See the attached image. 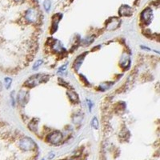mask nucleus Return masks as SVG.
<instances>
[{
  "label": "nucleus",
  "instance_id": "nucleus-1",
  "mask_svg": "<svg viewBox=\"0 0 160 160\" xmlns=\"http://www.w3.org/2000/svg\"><path fill=\"white\" fill-rule=\"evenodd\" d=\"M35 146L36 145L35 142L31 138H27V137L22 138L19 141V147L23 151H31V150L35 149Z\"/></svg>",
  "mask_w": 160,
  "mask_h": 160
},
{
  "label": "nucleus",
  "instance_id": "nucleus-2",
  "mask_svg": "<svg viewBox=\"0 0 160 160\" xmlns=\"http://www.w3.org/2000/svg\"><path fill=\"white\" fill-rule=\"evenodd\" d=\"M39 17V11L35 8H30L26 12L25 18L30 22H35L38 21Z\"/></svg>",
  "mask_w": 160,
  "mask_h": 160
},
{
  "label": "nucleus",
  "instance_id": "nucleus-3",
  "mask_svg": "<svg viewBox=\"0 0 160 160\" xmlns=\"http://www.w3.org/2000/svg\"><path fill=\"white\" fill-rule=\"evenodd\" d=\"M45 75H35L34 76L31 77L29 79L27 80L25 83V84H26V86H30V87H32V86H36L40 83L43 82L45 80Z\"/></svg>",
  "mask_w": 160,
  "mask_h": 160
},
{
  "label": "nucleus",
  "instance_id": "nucleus-4",
  "mask_svg": "<svg viewBox=\"0 0 160 160\" xmlns=\"http://www.w3.org/2000/svg\"><path fill=\"white\" fill-rule=\"evenodd\" d=\"M62 135L59 131H54L48 136V142L52 144H58L62 141Z\"/></svg>",
  "mask_w": 160,
  "mask_h": 160
},
{
  "label": "nucleus",
  "instance_id": "nucleus-5",
  "mask_svg": "<svg viewBox=\"0 0 160 160\" xmlns=\"http://www.w3.org/2000/svg\"><path fill=\"white\" fill-rule=\"evenodd\" d=\"M153 18V14H152V11L151 9L150 8H146L144 11H142V15H141V18L142 20L146 23H149L151 19Z\"/></svg>",
  "mask_w": 160,
  "mask_h": 160
},
{
  "label": "nucleus",
  "instance_id": "nucleus-6",
  "mask_svg": "<svg viewBox=\"0 0 160 160\" xmlns=\"http://www.w3.org/2000/svg\"><path fill=\"white\" fill-rule=\"evenodd\" d=\"M131 8L129 6L127 5H124L122 6L119 9V14L120 15H123V16H128V15H131Z\"/></svg>",
  "mask_w": 160,
  "mask_h": 160
},
{
  "label": "nucleus",
  "instance_id": "nucleus-7",
  "mask_svg": "<svg viewBox=\"0 0 160 160\" xmlns=\"http://www.w3.org/2000/svg\"><path fill=\"white\" fill-rule=\"evenodd\" d=\"M119 20L118 18H114L113 20L110 21L109 24H108V29L112 30L116 28L119 25Z\"/></svg>",
  "mask_w": 160,
  "mask_h": 160
},
{
  "label": "nucleus",
  "instance_id": "nucleus-8",
  "mask_svg": "<svg viewBox=\"0 0 160 160\" xmlns=\"http://www.w3.org/2000/svg\"><path fill=\"white\" fill-rule=\"evenodd\" d=\"M26 95H27L26 92H25V91H21V92L18 94V101H19V102H21L22 105L25 104Z\"/></svg>",
  "mask_w": 160,
  "mask_h": 160
},
{
  "label": "nucleus",
  "instance_id": "nucleus-9",
  "mask_svg": "<svg viewBox=\"0 0 160 160\" xmlns=\"http://www.w3.org/2000/svg\"><path fill=\"white\" fill-rule=\"evenodd\" d=\"M43 6H44V8H45V10L47 11H49L50 10V8H51V3L50 0H45L43 2Z\"/></svg>",
  "mask_w": 160,
  "mask_h": 160
},
{
  "label": "nucleus",
  "instance_id": "nucleus-10",
  "mask_svg": "<svg viewBox=\"0 0 160 160\" xmlns=\"http://www.w3.org/2000/svg\"><path fill=\"white\" fill-rule=\"evenodd\" d=\"M5 83H6V87L7 88L10 87V85L11 83V79L10 78H6L5 79Z\"/></svg>",
  "mask_w": 160,
  "mask_h": 160
},
{
  "label": "nucleus",
  "instance_id": "nucleus-11",
  "mask_svg": "<svg viewBox=\"0 0 160 160\" xmlns=\"http://www.w3.org/2000/svg\"><path fill=\"white\" fill-rule=\"evenodd\" d=\"M92 126L94 127V128H98V120H97V119L96 118H95L94 119H93V121H92Z\"/></svg>",
  "mask_w": 160,
  "mask_h": 160
},
{
  "label": "nucleus",
  "instance_id": "nucleus-12",
  "mask_svg": "<svg viewBox=\"0 0 160 160\" xmlns=\"http://www.w3.org/2000/svg\"><path fill=\"white\" fill-rule=\"evenodd\" d=\"M43 62V61L42 60H39V61H37L36 62H35V64L34 65V66H33V69H36V68H38L39 66L40 65H41V63Z\"/></svg>",
  "mask_w": 160,
  "mask_h": 160
},
{
  "label": "nucleus",
  "instance_id": "nucleus-13",
  "mask_svg": "<svg viewBox=\"0 0 160 160\" xmlns=\"http://www.w3.org/2000/svg\"><path fill=\"white\" fill-rule=\"evenodd\" d=\"M15 1H17V2H18V1H22V0H15Z\"/></svg>",
  "mask_w": 160,
  "mask_h": 160
},
{
  "label": "nucleus",
  "instance_id": "nucleus-14",
  "mask_svg": "<svg viewBox=\"0 0 160 160\" xmlns=\"http://www.w3.org/2000/svg\"><path fill=\"white\" fill-rule=\"evenodd\" d=\"M43 160H44V159H43Z\"/></svg>",
  "mask_w": 160,
  "mask_h": 160
}]
</instances>
